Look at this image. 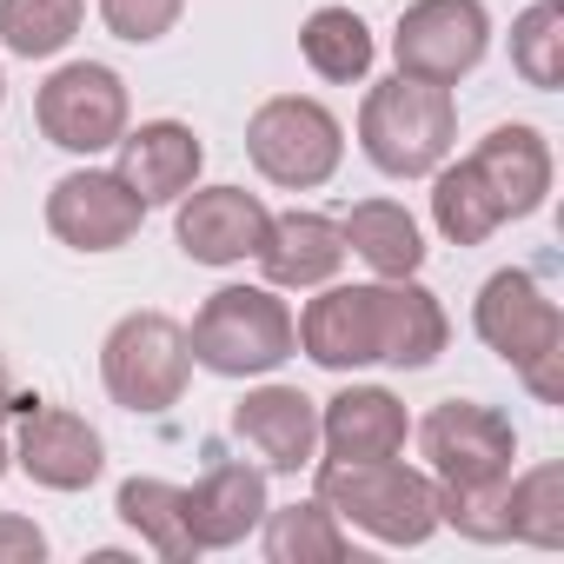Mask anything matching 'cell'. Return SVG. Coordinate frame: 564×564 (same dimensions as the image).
<instances>
[{"instance_id":"cell-25","label":"cell","mask_w":564,"mask_h":564,"mask_svg":"<svg viewBox=\"0 0 564 564\" xmlns=\"http://www.w3.org/2000/svg\"><path fill=\"white\" fill-rule=\"evenodd\" d=\"M300 47L319 80H366V67H372V34L352 8H319L300 28Z\"/></svg>"},{"instance_id":"cell-11","label":"cell","mask_w":564,"mask_h":564,"mask_svg":"<svg viewBox=\"0 0 564 564\" xmlns=\"http://www.w3.org/2000/svg\"><path fill=\"white\" fill-rule=\"evenodd\" d=\"M232 438L265 471H306L319 452V405L300 386H259L232 405Z\"/></svg>"},{"instance_id":"cell-18","label":"cell","mask_w":564,"mask_h":564,"mask_svg":"<svg viewBox=\"0 0 564 564\" xmlns=\"http://www.w3.org/2000/svg\"><path fill=\"white\" fill-rule=\"evenodd\" d=\"M252 259L265 265L272 286H326L346 259V239L326 213H279V219H265V239Z\"/></svg>"},{"instance_id":"cell-23","label":"cell","mask_w":564,"mask_h":564,"mask_svg":"<svg viewBox=\"0 0 564 564\" xmlns=\"http://www.w3.org/2000/svg\"><path fill=\"white\" fill-rule=\"evenodd\" d=\"M432 219H438V232H445L452 246H478V239H491V232L505 226V213H498V199H491V186L478 180L471 160H458V166L438 173V186H432Z\"/></svg>"},{"instance_id":"cell-10","label":"cell","mask_w":564,"mask_h":564,"mask_svg":"<svg viewBox=\"0 0 564 564\" xmlns=\"http://www.w3.org/2000/svg\"><path fill=\"white\" fill-rule=\"evenodd\" d=\"M140 219H147V199L120 173L87 166V173L54 180V193H47V226L74 252H113V246H127L140 232Z\"/></svg>"},{"instance_id":"cell-22","label":"cell","mask_w":564,"mask_h":564,"mask_svg":"<svg viewBox=\"0 0 564 564\" xmlns=\"http://www.w3.org/2000/svg\"><path fill=\"white\" fill-rule=\"evenodd\" d=\"M120 518H127L160 557H173V564H193V557H199V544H193V531H186V491H180V485H166V478H127V485H120Z\"/></svg>"},{"instance_id":"cell-31","label":"cell","mask_w":564,"mask_h":564,"mask_svg":"<svg viewBox=\"0 0 564 564\" xmlns=\"http://www.w3.org/2000/svg\"><path fill=\"white\" fill-rule=\"evenodd\" d=\"M41 399H28L21 386H14V372H8V359H0V419H8V412H34Z\"/></svg>"},{"instance_id":"cell-1","label":"cell","mask_w":564,"mask_h":564,"mask_svg":"<svg viewBox=\"0 0 564 564\" xmlns=\"http://www.w3.org/2000/svg\"><path fill=\"white\" fill-rule=\"evenodd\" d=\"M319 505L333 518H352L379 544H425L438 531V478L392 465V458H326L319 465Z\"/></svg>"},{"instance_id":"cell-19","label":"cell","mask_w":564,"mask_h":564,"mask_svg":"<svg viewBox=\"0 0 564 564\" xmlns=\"http://www.w3.org/2000/svg\"><path fill=\"white\" fill-rule=\"evenodd\" d=\"M259 518H265V478H259L252 465H213V471L186 491V531H193L199 551L239 544Z\"/></svg>"},{"instance_id":"cell-14","label":"cell","mask_w":564,"mask_h":564,"mask_svg":"<svg viewBox=\"0 0 564 564\" xmlns=\"http://www.w3.org/2000/svg\"><path fill=\"white\" fill-rule=\"evenodd\" d=\"M14 458H21V471H28L34 485H47V491H80V485H94L100 465H107L100 432H94L87 419H74V412H54V405L28 412Z\"/></svg>"},{"instance_id":"cell-13","label":"cell","mask_w":564,"mask_h":564,"mask_svg":"<svg viewBox=\"0 0 564 564\" xmlns=\"http://www.w3.org/2000/svg\"><path fill=\"white\" fill-rule=\"evenodd\" d=\"M379 313H386V286H333L306 306V319L293 326L306 359L326 372H352L379 359Z\"/></svg>"},{"instance_id":"cell-4","label":"cell","mask_w":564,"mask_h":564,"mask_svg":"<svg viewBox=\"0 0 564 564\" xmlns=\"http://www.w3.org/2000/svg\"><path fill=\"white\" fill-rule=\"evenodd\" d=\"M293 346H300L293 313H286V300H272L265 286H219L199 306L193 333H186V352L206 372H219V379L272 372V366L293 359Z\"/></svg>"},{"instance_id":"cell-29","label":"cell","mask_w":564,"mask_h":564,"mask_svg":"<svg viewBox=\"0 0 564 564\" xmlns=\"http://www.w3.org/2000/svg\"><path fill=\"white\" fill-rule=\"evenodd\" d=\"M180 8H186V0H100V21H107L120 41L147 47V41H160V34L180 21Z\"/></svg>"},{"instance_id":"cell-20","label":"cell","mask_w":564,"mask_h":564,"mask_svg":"<svg viewBox=\"0 0 564 564\" xmlns=\"http://www.w3.org/2000/svg\"><path fill=\"white\" fill-rule=\"evenodd\" d=\"M445 333H452L445 306L425 286H412V279H386V313H379V359L386 366H405V372L432 366L445 352Z\"/></svg>"},{"instance_id":"cell-21","label":"cell","mask_w":564,"mask_h":564,"mask_svg":"<svg viewBox=\"0 0 564 564\" xmlns=\"http://www.w3.org/2000/svg\"><path fill=\"white\" fill-rule=\"evenodd\" d=\"M339 239H346L379 279H412L419 259H425V239H419L412 213L392 206V199H366V206H352L346 226H339Z\"/></svg>"},{"instance_id":"cell-24","label":"cell","mask_w":564,"mask_h":564,"mask_svg":"<svg viewBox=\"0 0 564 564\" xmlns=\"http://www.w3.org/2000/svg\"><path fill=\"white\" fill-rule=\"evenodd\" d=\"M352 544L339 531V518L313 498V505H286L265 518V557L272 564H339Z\"/></svg>"},{"instance_id":"cell-17","label":"cell","mask_w":564,"mask_h":564,"mask_svg":"<svg viewBox=\"0 0 564 564\" xmlns=\"http://www.w3.org/2000/svg\"><path fill=\"white\" fill-rule=\"evenodd\" d=\"M471 166L491 186V199H498L505 219L538 213L544 193H551V147H544L538 127H498V133H485L478 153H471Z\"/></svg>"},{"instance_id":"cell-3","label":"cell","mask_w":564,"mask_h":564,"mask_svg":"<svg viewBox=\"0 0 564 564\" xmlns=\"http://www.w3.org/2000/svg\"><path fill=\"white\" fill-rule=\"evenodd\" d=\"M471 319H478V339L505 366H518V379L544 405L564 399V319H557V306L544 300V286L531 272H491Z\"/></svg>"},{"instance_id":"cell-32","label":"cell","mask_w":564,"mask_h":564,"mask_svg":"<svg viewBox=\"0 0 564 564\" xmlns=\"http://www.w3.org/2000/svg\"><path fill=\"white\" fill-rule=\"evenodd\" d=\"M0 471H8V432H0Z\"/></svg>"},{"instance_id":"cell-8","label":"cell","mask_w":564,"mask_h":564,"mask_svg":"<svg viewBox=\"0 0 564 564\" xmlns=\"http://www.w3.org/2000/svg\"><path fill=\"white\" fill-rule=\"evenodd\" d=\"M34 120L67 153H107L127 133V80L113 67H100V61H74L41 87Z\"/></svg>"},{"instance_id":"cell-5","label":"cell","mask_w":564,"mask_h":564,"mask_svg":"<svg viewBox=\"0 0 564 564\" xmlns=\"http://www.w3.org/2000/svg\"><path fill=\"white\" fill-rule=\"evenodd\" d=\"M186 372H193V352H186V333L166 313H127L100 346V379H107L113 405L147 412V419L180 405Z\"/></svg>"},{"instance_id":"cell-16","label":"cell","mask_w":564,"mask_h":564,"mask_svg":"<svg viewBox=\"0 0 564 564\" xmlns=\"http://www.w3.org/2000/svg\"><path fill=\"white\" fill-rule=\"evenodd\" d=\"M319 445L339 465H352V458H399V445H405V405L386 386H346L319 412Z\"/></svg>"},{"instance_id":"cell-6","label":"cell","mask_w":564,"mask_h":564,"mask_svg":"<svg viewBox=\"0 0 564 564\" xmlns=\"http://www.w3.org/2000/svg\"><path fill=\"white\" fill-rule=\"evenodd\" d=\"M246 153L252 166L272 180V186H326L339 173V153H346V133L339 120L319 107V100H300V94H279L265 100L252 120H246Z\"/></svg>"},{"instance_id":"cell-28","label":"cell","mask_w":564,"mask_h":564,"mask_svg":"<svg viewBox=\"0 0 564 564\" xmlns=\"http://www.w3.org/2000/svg\"><path fill=\"white\" fill-rule=\"evenodd\" d=\"M511 67L524 74V87H557L564 80V21H557V0H538V8L518 14L511 28Z\"/></svg>"},{"instance_id":"cell-33","label":"cell","mask_w":564,"mask_h":564,"mask_svg":"<svg viewBox=\"0 0 564 564\" xmlns=\"http://www.w3.org/2000/svg\"><path fill=\"white\" fill-rule=\"evenodd\" d=\"M0 94H8V80H0Z\"/></svg>"},{"instance_id":"cell-15","label":"cell","mask_w":564,"mask_h":564,"mask_svg":"<svg viewBox=\"0 0 564 564\" xmlns=\"http://www.w3.org/2000/svg\"><path fill=\"white\" fill-rule=\"evenodd\" d=\"M113 147H120V166H113V173H120L147 206L193 193L199 160H206V147L193 140V127H180V120H147L140 133H120Z\"/></svg>"},{"instance_id":"cell-12","label":"cell","mask_w":564,"mask_h":564,"mask_svg":"<svg viewBox=\"0 0 564 564\" xmlns=\"http://www.w3.org/2000/svg\"><path fill=\"white\" fill-rule=\"evenodd\" d=\"M265 219H272V213H265L246 186H206V193H180L173 232H180L186 259H199V265H239V259L259 252Z\"/></svg>"},{"instance_id":"cell-7","label":"cell","mask_w":564,"mask_h":564,"mask_svg":"<svg viewBox=\"0 0 564 564\" xmlns=\"http://www.w3.org/2000/svg\"><path fill=\"white\" fill-rule=\"evenodd\" d=\"M419 452L438 478V491H485V485H505L511 478V425L491 412V405H471V399H445L425 412L419 425Z\"/></svg>"},{"instance_id":"cell-27","label":"cell","mask_w":564,"mask_h":564,"mask_svg":"<svg viewBox=\"0 0 564 564\" xmlns=\"http://www.w3.org/2000/svg\"><path fill=\"white\" fill-rule=\"evenodd\" d=\"M505 538L564 544V471L557 465H538L518 485H505Z\"/></svg>"},{"instance_id":"cell-9","label":"cell","mask_w":564,"mask_h":564,"mask_svg":"<svg viewBox=\"0 0 564 564\" xmlns=\"http://www.w3.org/2000/svg\"><path fill=\"white\" fill-rule=\"evenodd\" d=\"M485 41H491V21L478 0H419L392 34V54H399V74L452 87L485 61Z\"/></svg>"},{"instance_id":"cell-26","label":"cell","mask_w":564,"mask_h":564,"mask_svg":"<svg viewBox=\"0 0 564 564\" xmlns=\"http://www.w3.org/2000/svg\"><path fill=\"white\" fill-rule=\"evenodd\" d=\"M87 0H0V41L21 61H47L80 34Z\"/></svg>"},{"instance_id":"cell-2","label":"cell","mask_w":564,"mask_h":564,"mask_svg":"<svg viewBox=\"0 0 564 564\" xmlns=\"http://www.w3.org/2000/svg\"><path fill=\"white\" fill-rule=\"evenodd\" d=\"M452 133H458V113H452V94L432 87V80H379L359 107V147L379 173L392 180H419V173H438L445 153H452Z\"/></svg>"},{"instance_id":"cell-30","label":"cell","mask_w":564,"mask_h":564,"mask_svg":"<svg viewBox=\"0 0 564 564\" xmlns=\"http://www.w3.org/2000/svg\"><path fill=\"white\" fill-rule=\"evenodd\" d=\"M47 557V538L34 518H0V564H41Z\"/></svg>"}]
</instances>
